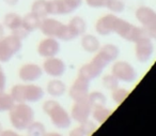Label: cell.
Here are the masks:
<instances>
[{
    "label": "cell",
    "instance_id": "obj_30",
    "mask_svg": "<svg viewBox=\"0 0 156 136\" xmlns=\"http://www.w3.org/2000/svg\"><path fill=\"white\" fill-rule=\"evenodd\" d=\"M103 85L108 90H115L119 87V79L113 74H108L103 77Z\"/></svg>",
    "mask_w": 156,
    "mask_h": 136
},
{
    "label": "cell",
    "instance_id": "obj_18",
    "mask_svg": "<svg viewBox=\"0 0 156 136\" xmlns=\"http://www.w3.org/2000/svg\"><path fill=\"white\" fill-rule=\"evenodd\" d=\"M66 26L74 39L83 35L86 31V28H87V25H86V22L83 20V18L79 17V16H75V17L72 18L69 20V25H66Z\"/></svg>",
    "mask_w": 156,
    "mask_h": 136
},
{
    "label": "cell",
    "instance_id": "obj_20",
    "mask_svg": "<svg viewBox=\"0 0 156 136\" xmlns=\"http://www.w3.org/2000/svg\"><path fill=\"white\" fill-rule=\"evenodd\" d=\"M66 90V86L64 83L59 79H52L47 84V92L49 95L54 97H59L64 94Z\"/></svg>",
    "mask_w": 156,
    "mask_h": 136
},
{
    "label": "cell",
    "instance_id": "obj_31",
    "mask_svg": "<svg viewBox=\"0 0 156 136\" xmlns=\"http://www.w3.org/2000/svg\"><path fill=\"white\" fill-rule=\"evenodd\" d=\"M128 94H129V91L126 90V89L124 88H115V90H112V94H111V97H112V100L115 102L117 104H121L122 102L124 101V100L126 99V97H128Z\"/></svg>",
    "mask_w": 156,
    "mask_h": 136
},
{
    "label": "cell",
    "instance_id": "obj_4",
    "mask_svg": "<svg viewBox=\"0 0 156 136\" xmlns=\"http://www.w3.org/2000/svg\"><path fill=\"white\" fill-rule=\"evenodd\" d=\"M11 95L16 103L37 102L44 97V91L37 85H15L12 88Z\"/></svg>",
    "mask_w": 156,
    "mask_h": 136
},
{
    "label": "cell",
    "instance_id": "obj_5",
    "mask_svg": "<svg viewBox=\"0 0 156 136\" xmlns=\"http://www.w3.org/2000/svg\"><path fill=\"white\" fill-rule=\"evenodd\" d=\"M115 32L119 37H121L122 39L129 42H136L139 39L144 37L149 38L147 30L143 27L142 28H139V27L134 26L130 23L126 22L124 20H121V18L118 20L117 25H115Z\"/></svg>",
    "mask_w": 156,
    "mask_h": 136
},
{
    "label": "cell",
    "instance_id": "obj_37",
    "mask_svg": "<svg viewBox=\"0 0 156 136\" xmlns=\"http://www.w3.org/2000/svg\"><path fill=\"white\" fill-rule=\"evenodd\" d=\"M1 135H3V136H7V135L16 136V135H17V134L14 133V132H10V130H8V131H5V132H1Z\"/></svg>",
    "mask_w": 156,
    "mask_h": 136
},
{
    "label": "cell",
    "instance_id": "obj_2",
    "mask_svg": "<svg viewBox=\"0 0 156 136\" xmlns=\"http://www.w3.org/2000/svg\"><path fill=\"white\" fill-rule=\"evenodd\" d=\"M43 110L49 116L51 123L57 129H67L71 125V116L58 102L54 100L44 102Z\"/></svg>",
    "mask_w": 156,
    "mask_h": 136
},
{
    "label": "cell",
    "instance_id": "obj_39",
    "mask_svg": "<svg viewBox=\"0 0 156 136\" xmlns=\"http://www.w3.org/2000/svg\"><path fill=\"white\" fill-rule=\"evenodd\" d=\"M1 132H2V127H1V124H0V134H1Z\"/></svg>",
    "mask_w": 156,
    "mask_h": 136
},
{
    "label": "cell",
    "instance_id": "obj_6",
    "mask_svg": "<svg viewBox=\"0 0 156 136\" xmlns=\"http://www.w3.org/2000/svg\"><path fill=\"white\" fill-rule=\"evenodd\" d=\"M22 48V40L14 35L0 39V62H8Z\"/></svg>",
    "mask_w": 156,
    "mask_h": 136
},
{
    "label": "cell",
    "instance_id": "obj_27",
    "mask_svg": "<svg viewBox=\"0 0 156 136\" xmlns=\"http://www.w3.org/2000/svg\"><path fill=\"white\" fill-rule=\"evenodd\" d=\"M14 104H15V102H14L11 94H8L5 92L0 93V112L10 110Z\"/></svg>",
    "mask_w": 156,
    "mask_h": 136
},
{
    "label": "cell",
    "instance_id": "obj_26",
    "mask_svg": "<svg viewBox=\"0 0 156 136\" xmlns=\"http://www.w3.org/2000/svg\"><path fill=\"white\" fill-rule=\"evenodd\" d=\"M87 100L90 103V105L92 106V108L98 107V106H105V104H106V97L98 91H94V92L88 94Z\"/></svg>",
    "mask_w": 156,
    "mask_h": 136
},
{
    "label": "cell",
    "instance_id": "obj_32",
    "mask_svg": "<svg viewBox=\"0 0 156 136\" xmlns=\"http://www.w3.org/2000/svg\"><path fill=\"white\" fill-rule=\"evenodd\" d=\"M106 8H108L113 13H121V12H123L125 6H124V2L121 0H109Z\"/></svg>",
    "mask_w": 156,
    "mask_h": 136
},
{
    "label": "cell",
    "instance_id": "obj_25",
    "mask_svg": "<svg viewBox=\"0 0 156 136\" xmlns=\"http://www.w3.org/2000/svg\"><path fill=\"white\" fill-rule=\"evenodd\" d=\"M91 114L93 116L94 120H96V122H98L101 124V123H103L105 120L108 119L111 112L109 109H107L105 106H98V107L92 108Z\"/></svg>",
    "mask_w": 156,
    "mask_h": 136
},
{
    "label": "cell",
    "instance_id": "obj_23",
    "mask_svg": "<svg viewBox=\"0 0 156 136\" xmlns=\"http://www.w3.org/2000/svg\"><path fill=\"white\" fill-rule=\"evenodd\" d=\"M31 12L41 20L46 17L48 15L47 1L46 0H35L32 5V8H31Z\"/></svg>",
    "mask_w": 156,
    "mask_h": 136
},
{
    "label": "cell",
    "instance_id": "obj_35",
    "mask_svg": "<svg viewBox=\"0 0 156 136\" xmlns=\"http://www.w3.org/2000/svg\"><path fill=\"white\" fill-rule=\"evenodd\" d=\"M5 82H7V78H5V73H3L2 67L0 65V93L5 91Z\"/></svg>",
    "mask_w": 156,
    "mask_h": 136
},
{
    "label": "cell",
    "instance_id": "obj_22",
    "mask_svg": "<svg viewBox=\"0 0 156 136\" xmlns=\"http://www.w3.org/2000/svg\"><path fill=\"white\" fill-rule=\"evenodd\" d=\"M81 46L88 53H95L100 48V42L94 35H86L81 39Z\"/></svg>",
    "mask_w": 156,
    "mask_h": 136
},
{
    "label": "cell",
    "instance_id": "obj_29",
    "mask_svg": "<svg viewBox=\"0 0 156 136\" xmlns=\"http://www.w3.org/2000/svg\"><path fill=\"white\" fill-rule=\"evenodd\" d=\"M83 0H62L63 14H69L74 12L80 7Z\"/></svg>",
    "mask_w": 156,
    "mask_h": 136
},
{
    "label": "cell",
    "instance_id": "obj_10",
    "mask_svg": "<svg viewBox=\"0 0 156 136\" xmlns=\"http://www.w3.org/2000/svg\"><path fill=\"white\" fill-rule=\"evenodd\" d=\"M89 80L78 76L69 88V97L74 102L83 101L88 99L89 94Z\"/></svg>",
    "mask_w": 156,
    "mask_h": 136
},
{
    "label": "cell",
    "instance_id": "obj_7",
    "mask_svg": "<svg viewBox=\"0 0 156 136\" xmlns=\"http://www.w3.org/2000/svg\"><path fill=\"white\" fill-rule=\"evenodd\" d=\"M136 18L147 30L149 38L156 37V14L149 7H140L136 11Z\"/></svg>",
    "mask_w": 156,
    "mask_h": 136
},
{
    "label": "cell",
    "instance_id": "obj_1",
    "mask_svg": "<svg viewBox=\"0 0 156 136\" xmlns=\"http://www.w3.org/2000/svg\"><path fill=\"white\" fill-rule=\"evenodd\" d=\"M9 119L14 129L23 131L28 127V125L34 119V112L26 103L14 104L9 110Z\"/></svg>",
    "mask_w": 156,
    "mask_h": 136
},
{
    "label": "cell",
    "instance_id": "obj_12",
    "mask_svg": "<svg viewBox=\"0 0 156 136\" xmlns=\"http://www.w3.org/2000/svg\"><path fill=\"white\" fill-rule=\"evenodd\" d=\"M91 110L92 106L90 105L88 100L75 102V104L72 107L71 117L78 123L85 122L86 120L89 119V116L91 115Z\"/></svg>",
    "mask_w": 156,
    "mask_h": 136
},
{
    "label": "cell",
    "instance_id": "obj_13",
    "mask_svg": "<svg viewBox=\"0 0 156 136\" xmlns=\"http://www.w3.org/2000/svg\"><path fill=\"white\" fill-rule=\"evenodd\" d=\"M43 70L52 77H60L65 72V63L56 57H48L43 62Z\"/></svg>",
    "mask_w": 156,
    "mask_h": 136
},
{
    "label": "cell",
    "instance_id": "obj_16",
    "mask_svg": "<svg viewBox=\"0 0 156 136\" xmlns=\"http://www.w3.org/2000/svg\"><path fill=\"white\" fill-rule=\"evenodd\" d=\"M43 70L41 67L34 63H27L20 67L18 71V76L24 82H34L42 76Z\"/></svg>",
    "mask_w": 156,
    "mask_h": 136
},
{
    "label": "cell",
    "instance_id": "obj_34",
    "mask_svg": "<svg viewBox=\"0 0 156 136\" xmlns=\"http://www.w3.org/2000/svg\"><path fill=\"white\" fill-rule=\"evenodd\" d=\"M12 32H13L12 35H14L15 37H17L18 39H20V40L27 38V37H28V35H29V32L23 26L18 27V28L14 29V30H12Z\"/></svg>",
    "mask_w": 156,
    "mask_h": 136
},
{
    "label": "cell",
    "instance_id": "obj_17",
    "mask_svg": "<svg viewBox=\"0 0 156 136\" xmlns=\"http://www.w3.org/2000/svg\"><path fill=\"white\" fill-rule=\"evenodd\" d=\"M103 69H101L100 67L93 63L91 61L90 63H87V64H83V67L80 68L79 72H78V76L79 77H83L87 80H92L94 78L98 77L102 73Z\"/></svg>",
    "mask_w": 156,
    "mask_h": 136
},
{
    "label": "cell",
    "instance_id": "obj_14",
    "mask_svg": "<svg viewBox=\"0 0 156 136\" xmlns=\"http://www.w3.org/2000/svg\"><path fill=\"white\" fill-rule=\"evenodd\" d=\"M119 17L113 14H107V15L101 17L95 25V30L100 35H108L115 32V28Z\"/></svg>",
    "mask_w": 156,
    "mask_h": 136
},
{
    "label": "cell",
    "instance_id": "obj_3",
    "mask_svg": "<svg viewBox=\"0 0 156 136\" xmlns=\"http://www.w3.org/2000/svg\"><path fill=\"white\" fill-rule=\"evenodd\" d=\"M39 29L46 37L58 38V39L62 40V41L74 40L73 35H71L66 25L62 24L61 22L54 20V18H42Z\"/></svg>",
    "mask_w": 156,
    "mask_h": 136
},
{
    "label": "cell",
    "instance_id": "obj_8",
    "mask_svg": "<svg viewBox=\"0 0 156 136\" xmlns=\"http://www.w3.org/2000/svg\"><path fill=\"white\" fill-rule=\"evenodd\" d=\"M119 48L112 44L104 45L98 54L92 59V62L95 63L101 69L106 68L111 61H115L119 56Z\"/></svg>",
    "mask_w": 156,
    "mask_h": 136
},
{
    "label": "cell",
    "instance_id": "obj_33",
    "mask_svg": "<svg viewBox=\"0 0 156 136\" xmlns=\"http://www.w3.org/2000/svg\"><path fill=\"white\" fill-rule=\"evenodd\" d=\"M109 0H86V3L90 8H104L107 6Z\"/></svg>",
    "mask_w": 156,
    "mask_h": 136
},
{
    "label": "cell",
    "instance_id": "obj_36",
    "mask_svg": "<svg viewBox=\"0 0 156 136\" xmlns=\"http://www.w3.org/2000/svg\"><path fill=\"white\" fill-rule=\"evenodd\" d=\"M5 2L9 6H15V5H17L18 0H5Z\"/></svg>",
    "mask_w": 156,
    "mask_h": 136
},
{
    "label": "cell",
    "instance_id": "obj_19",
    "mask_svg": "<svg viewBox=\"0 0 156 136\" xmlns=\"http://www.w3.org/2000/svg\"><path fill=\"white\" fill-rule=\"evenodd\" d=\"M40 24H41V18L37 17L32 12L26 14L24 17H22V26L28 32H32V31L39 29Z\"/></svg>",
    "mask_w": 156,
    "mask_h": 136
},
{
    "label": "cell",
    "instance_id": "obj_24",
    "mask_svg": "<svg viewBox=\"0 0 156 136\" xmlns=\"http://www.w3.org/2000/svg\"><path fill=\"white\" fill-rule=\"evenodd\" d=\"M3 20H3L5 26L10 30H14L22 26V17L16 13H8Z\"/></svg>",
    "mask_w": 156,
    "mask_h": 136
},
{
    "label": "cell",
    "instance_id": "obj_9",
    "mask_svg": "<svg viewBox=\"0 0 156 136\" xmlns=\"http://www.w3.org/2000/svg\"><path fill=\"white\" fill-rule=\"evenodd\" d=\"M111 72L115 77L119 79V82L132 83L137 78V73L135 71L134 67L127 63L126 61H118L113 64Z\"/></svg>",
    "mask_w": 156,
    "mask_h": 136
},
{
    "label": "cell",
    "instance_id": "obj_28",
    "mask_svg": "<svg viewBox=\"0 0 156 136\" xmlns=\"http://www.w3.org/2000/svg\"><path fill=\"white\" fill-rule=\"evenodd\" d=\"M27 133L28 135H33V136H41V135H45V127L39 121H32L30 124L27 127Z\"/></svg>",
    "mask_w": 156,
    "mask_h": 136
},
{
    "label": "cell",
    "instance_id": "obj_38",
    "mask_svg": "<svg viewBox=\"0 0 156 136\" xmlns=\"http://www.w3.org/2000/svg\"><path fill=\"white\" fill-rule=\"evenodd\" d=\"M3 33H5V30H3V26L0 24V39L3 37Z\"/></svg>",
    "mask_w": 156,
    "mask_h": 136
},
{
    "label": "cell",
    "instance_id": "obj_21",
    "mask_svg": "<svg viewBox=\"0 0 156 136\" xmlns=\"http://www.w3.org/2000/svg\"><path fill=\"white\" fill-rule=\"evenodd\" d=\"M95 130H96V125L94 124L93 122L89 121V119H88L85 122H81L79 127H76L75 130H73V131L69 133V135H72V136L91 135Z\"/></svg>",
    "mask_w": 156,
    "mask_h": 136
},
{
    "label": "cell",
    "instance_id": "obj_11",
    "mask_svg": "<svg viewBox=\"0 0 156 136\" xmlns=\"http://www.w3.org/2000/svg\"><path fill=\"white\" fill-rule=\"evenodd\" d=\"M135 43H136V47H135V50H136V57L139 60V62H147L154 52V46L151 41V38H141V39H139Z\"/></svg>",
    "mask_w": 156,
    "mask_h": 136
},
{
    "label": "cell",
    "instance_id": "obj_15",
    "mask_svg": "<svg viewBox=\"0 0 156 136\" xmlns=\"http://www.w3.org/2000/svg\"><path fill=\"white\" fill-rule=\"evenodd\" d=\"M60 50V44L55 38H46L40 42L37 46V53L41 57H54Z\"/></svg>",
    "mask_w": 156,
    "mask_h": 136
}]
</instances>
